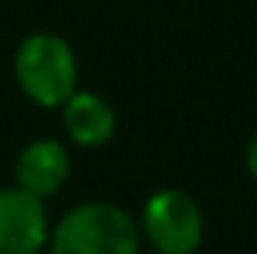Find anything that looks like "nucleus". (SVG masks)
Returning a JSON list of instances; mask_svg holds the SVG:
<instances>
[{
    "label": "nucleus",
    "instance_id": "obj_1",
    "mask_svg": "<svg viewBox=\"0 0 257 254\" xmlns=\"http://www.w3.org/2000/svg\"><path fill=\"white\" fill-rule=\"evenodd\" d=\"M140 225L114 202H82L49 228V254H140Z\"/></svg>",
    "mask_w": 257,
    "mask_h": 254
},
{
    "label": "nucleus",
    "instance_id": "obj_2",
    "mask_svg": "<svg viewBox=\"0 0 257 254\" xmlns=\"http://www.w3.org/2000/svg\"><path fill=\"white\" fill-rule=\"evenodd\" d=\"M13 78L39 108H62L78 88V56L56 33H30L17 46Z\"/></svg>",
    "mask_w": 257,
    "mask_h": 254
},
{
    "label": "nucleus",
    "instance_id": "obj_3",
    "mask_svg": "<svg viewBox=\"0 0 257 254\" xmlns=\"http://www.w3.org/2000/svg\"><path fill=\"white\" fill-rule=\"evenodd\" d=\"M137 225L140 238H147L157 254H195L205 238V215L182 189L153 192Z\"/></svg>",
    "mask_w": 257,
    "mask_h": 254
},
{
    "label": "nucleus",
    "instance_id": "obj_4",
    "mask_svg": "<svg viewBox=\"0 0 257 254\" xmlns=\"http://www.w3.org/2000/svg\"><path fill=\"white\" fill-rule=\"evenodd\" d=\"M49 244L46 199L10 186L0 189V254H43Z\"/></svg>",
    "mask_w": 257,
    "mask_h": 254
},
{
    "label": "nucleus",
    "instance_id": "obj_5",
    "mask_svg": "<svg viewBox=\"0 0 257 254\" xmlns=\"http://www.w3.org/2000/svg\"><path fill=\"white\" fill-rule=\"evenodd\" d=\"M72 157L59 140H33L17 157V186L39 199H49L69 183Z\"/></svg>",
    "mask_w": 257,
    "mask_h": 254
},
{
    "label": "nucleus",
    "instance_id": "obj_6",
    "mask_svg": "<svg viewBox=\"0 0 257 254\" xmlns=\"http://www.w3.org/2000/svg\"><path fill=\"white\" fill-rule=\"evenodd\" d=\"M62 127L75 147L94 150V147L111 144L117 131V114L114 108L94 91H72V98L62 104Z\"/></svg>",
    "mask_w": 257,
    "mask_h": 254
},
{
    "label": "nucleus",
    "instance_id": "obj_7",
    "mask_svg": "<svg viewBox=\"0 0 257 254\" xmlns=\"http://www.w3.org/2000/svg\"><path fill=\"white\" fill-rule=\"evenodd\" d=\"M244 166H247V176L257 183V134L247 140V150H244Z\"/></svg>",
    "mask_w": 257,
    "mask_h": 254
}]
</instances>
